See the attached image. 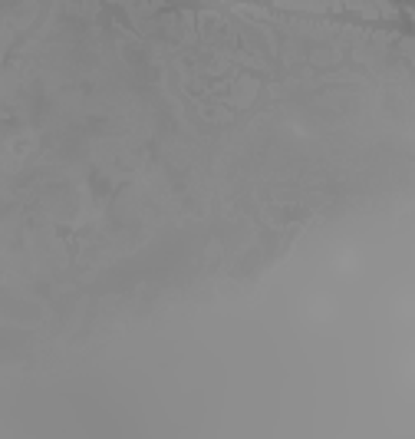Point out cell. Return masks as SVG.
Listing matches in <instances>:
<instances>
[{
    "label": "cell",
    "instance_id": "1",
    "mask_svg": "<svg viewBox=\"0 0 415 439\" xmlns=\"http://www.w3.org/2000/svg\"><path fill=\"white\" fill-rule=\"evenodd\" d=\"M86 4H89V7H93V10H96V4H99V0H86Z\"/></svg>",
    "mask_w": 415,
    "mask_h": 439
}]
</instances>
